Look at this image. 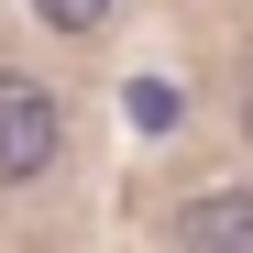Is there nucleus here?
<instances>
[{"label":"nucleus","instance_id":"obj_1","mask_svg":"<svg viewBox=\"0 0 253 253\" xmlns=\"http://www.w3.org/2000/svg\"><path fill=\"white\" fill-rule=\"evenodd\" d=\"M44 165H55V99L33 77H0V187L44 176Z\"/></svg>","mask_w":253,"mask_h":253},{"label":"nucleus","instance_id":"obj_2","mask_svg":"<svg viewBox=\"0 0 253 253\" xmlns=\"http://www.w3.org/2000/svg\"><path fill=\"white\" fill-rule=\"evenodd\" d=\"M176 242H253V198H198V209H176Z\"/></svg>","mask_w":253,"mask_h":253},{"label":"nucleus","instance_id":"obj_3","mask_svg":"<svg viewBox=\"0 0 253 253\" xmlns=\"http://www.w3.org/2000/svg\"><path fill=\"white\" fill-rule=\"evenodd\" d=\"M121 110H132L143 132H165V121H176V88H165V77H143V88H121Z\"/></svg>","mask_w":253,"mask_h":253},{"label":"nucleus","instance_id":"obj_4","mask_svg":"<svg viewBox=\"0 0 253 253\" xmlns=\"http://www.w3.org/2000/svg\"><path fill=\"white\" fill-rule=\"evenodd\" d=\"M33 11H44L55 33H88V22H110V0H33Z\"/></svg>","mask_w":253,"mask_h":253},{"label":"nucleus","instance_id":"obj_5","mask_svg":"<svg viewBox=\"0 0 253 253\" xmlns=\"http://www.w3.org/2000/svg\"><path fill=\"white\" fill-rule=\"evenodd\" d=\"M242 121H253V99H242Z\"/></svg>","mask_w":253,"mask_h":253}]
</instances>
